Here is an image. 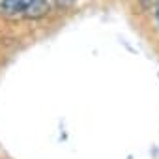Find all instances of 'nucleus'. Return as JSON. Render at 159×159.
I'll return each mask as SVG.
<instances>
[{"label":"nucleus","mask_w":159,"mask_h":159,"mask_svg":"<svg viewBox=\"0 0 159 159\" xmlns=\"http://www.w3.org/2000/svg\"><path fill=\"white\" fill-rule=\"evenodd\" d=\"M153 19H155V25L159 26V2H157V6H155V11H153Z\"/></svg>","instance_id":"obj_3"},{"label":"nucleus","mask_w":159,"mask_h":159,"mask_svg":"<svg viewBox=\"0 0 159 159\" xmlns=\"http://www.w3.org/2000/svg\"><path fill=\"white\" fill-rule=\"evenodd\" d=\"M77 0H58V4L60 6H71V4H75Z\"/></svg>","instance_id":"obj_4"},{"label":"nucleus","mask_w":159,"mask_h":159,"mask_svg":"<svg viewBox=\"0 0 159 159\" xmlns=\"http://www.w3.org/2000/svg\"><path fill=\"white\" fill-rule=\"evenodd\" d=\"M47 8H49V2H47V0H36V2L26 10V11H28L26 15H34V17L43 15V13L47 11Z\"/></svg>","instance_id":"obj_2"},{"label":"nucleus","mask_w":159,"mask_h":159,"mask_svg":"<svg viewBox=\"0 0 159 159\" xmlns=\"http://www.w3.org/2000/svg\"><path fill=\"white\" fill-rule=\"evenodd\" d=\"M36 0H4V8L8 11H26Z\"/></svg>","instance_id":"obj_1"}]
</instances>
